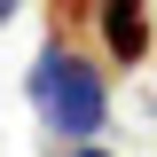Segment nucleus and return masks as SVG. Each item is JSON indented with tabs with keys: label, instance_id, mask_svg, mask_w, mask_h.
<instances>
[{
	"label": "nucleus",
	"instance_id": "nucleus-1",
	"mask_svg": "<svg viewBox=\"0 0 157 157\" xmlns=\"http://www.w3.org/2000/svg\"><path fill=\"white\" fill-rule=\"evenodd\" d=\"M24 86H32V110L47 118V134H55V141H94L102 118H110V86H102V71L78 55L63 32H47V47L32 55Z\"/></svg>",
	"mask_w": 157,
	"mask_h": 157
},
{
	"label": "nucleus",
	"instance_id": "nucleus-2",
	"mask_svg": "<svg viewBox=\"0 0 157 157\" xmlns=\"http://www.w3.org/2000/svg\"><path fill=\"white\" fill-rule=\"evenodd\" d=\"M94 32H102V55L118 63V71H141L157 47V16L149 0H94Z\"/></svg>",
	"mask_w": 157,
	"mask_h": 157
},
{
	"label": "nucleus",
	"instance_id": "nucleus-3",
	"mask_svg": "<svg viewBox=\"0 0 157 157\" xmlns=\"http://www.w3.org/2000/svg\"><path fill=\"white\" fill-rule=\"evenodd\" d=\"M47 24H55V32L71 39L78 24H94V0H47Z\"/></svg>",
	"mask_w": 157,
	"mask_h": 157
},
{
	"label": "nucleus",
	"instance_id": "nucleus-4",
	"mask_svg": "<svg viewBox=\"0 0 157 157\" xmlns=\"http://www.w3.org/2000/svg\"><path fill=\"white\" fill-rule=\"evenodd\" d=\"M63 157H118V149H102V141H71Z\"/></svg>",
	"mask_w": 157,
	"mask_h": 157
},
{
	"label": "nucleus",
	"instance_id": "nucleus-5",
	"mask_svg": "<svg viewBox=\"0 0 157 157\" xmlns=\"http://www.w3.org/2000/svg\"><path fill=\"white\" fill-rule=\"evenodd\" d=\"M16 8H24V0H0V32H8V24H16Z\"/></svg>",
	"mask_w": 157,
	"mask_h": 157
}]
</instances>
